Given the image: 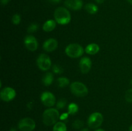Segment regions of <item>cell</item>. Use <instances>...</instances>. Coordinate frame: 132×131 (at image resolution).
Segmentation results:
<instances>
[{"instance_id":"obj_31","label":"cell","mask_w":132,"mask_h":131,"mask_svg":"<svg viewBox=\"0 0 132 131\" xmlns=\"http://www.w3.org/2000/svg\"><path fill=\"white\" fill-rule=\"evenodd\" d=\"M9 131H18L17 130V129L15 128H14V127H13V128H10V130H9Z\"/></svg>"},{"instance_id":"obj_11","label":"cell","mask_w":132,"mask_h":131,"mask_svg":"<svg viewBox=\"0 0 132 131\" xmlns=\"http://www.w3.org/2000/svg\"><path fill=\"white\" fill-rule=\"evenodd\" d=\"M92 64V63L90 58L87 57H82L79 62V68L81 73L83 74H86L88 73L91 69Z\"/></svg>"},{"instance_id":"obj_32","label":"cell","mask_w":132,"mask_h":131,"mask_svg":"<svg viewBox=\"0 0 132 131\" xmlns=\"http://www.w3.org/2000/svg\"><path fill=\"white\" fill-rule=\"evenodd\" d=\"M81 131H90V130H89V129H88V128H83V129L81 130Z\"/></svg>"},{"instance_id":"obj_8","label":"cell","mask_w":132,"mask_h":131,"mask_svg":"<svg viewBox=\"0 0 132 131\" xmlns=\"http://www.w3.org/2000/svg\"><path fill=\"white\" fill-rule=\"evenodd\" d=\"M16 96V92L12 87H6L1 90L0 92V98L1 100L6 102L12 101Z\"/></svg>"},{"instance_id":"obj_4","label":"cell","mask_w":132,"mask_h":131,"mask_svg":"<svg viewBox=\"0 0 132 131\" xmlns=\"http://www.w3.org/2000/svg\"><path fill=\"white\" fill-rule=\"evenodd\" d=\"M83 48L81 45L79 44H70L65 48V53L69 57L73 58V59L79 58L81 57L82 54H83Z\"/></svg>"},{"instance_id":"obj_30","label":"cell","mask_w":132,"mask_h":131,"mask_svg":"<svg viewBox=\"0 0 132 131\" xmlns=\"http://www.w3.org/2000/svg\"><path fill=\"white\" fill-rule=\"evenodd\" d=\"M95 1H96L97 3L102 4V3H104V0H95Z\"/></svg>"},{"instance_id":"obj_2","label":"cell","mask_w":132,"mask_h":131,"mask_svg":"<svg viewBox=\"0 0 132 131\" xmlns=\"http://www.w3.org/2000/svg\"><path fill=\"white\" fill-rule=\"evenodd\" d=\"M54 18L58 24L65 25L70 22L71 15L67 8L64 7H58L54 12Z\"/></svg>"},{"instance_id":"obj_36","label":"cell","mask_w":132,"mask_h":131,"mask_svg":"<svg viewBox=\"0 0 132 131\" xmlns=\"http://www.w3.org/2000/svg\"><path fill=\"white\" fill-rule=\"evenodd\" d=\"M130 83H131V86H132V78H131V81H130Z\"/></svg>"},{"instance_id":"obj_25","label":"cell","mask_w":132,"mask_h":131,"mask_svg":"<svg viewBox=\"0 0 132 131\" xmlns=\"http://www.w3.org/2000/svg\"><path fill=\"white\" fill-rule=\"evenodd\" d=\"M12 21L15 25H18L21 22V16L19 14H15L12 17Z\"/></svg>"},{"instance_id":"obj_33","label":"cell","mask_w":132,"mask_h":131,"mask_svg":"<svg viewBox=\"0 0 132 131\" xmlns=\"http://www.w3.org/2000/svg\"><path fill=\"white\" fill-rule=\"evenodd\" d=\"M95 131H105V130H103V129H101V128H99V129L95 130Z\"/></svg>"},{"instance_id":"obj_20","label":"cell","mask_w":132,"mask_h":131,"mask_svg":"<svg viewBox=\"0 0 132 131\" xmlns=\"http://www.w3.org/2000/svg\"><path fill=\"white\" fill-rule=\"evenodd\" d=\"M67 128L63 122H57L53 127V131H67Z\"/></svg>"},{"instance_id":"obj_16","label":"cell","mask_w":132,"mask_h":131,"mask_svg":"<svg viewBox=\"0 0 132 131\" xmlns=\"http://www.w3.org/2000/svg\"><path fill=\"white\" fill-rule=\"evenodd\" d=\"M54 81V76L50 72H48L44 75L42 78V82L45 86H49L53 83Z\"/></svg>"},{"instance_id":"obj_18","label":"cell","mask_w":132,"mask_h":131,"mask_svg":"<svg viewBox=\"0 0 132 131\" xmlns=\"http://www.w3.org/2000/svg\"><path fill=\"white\" fill-rule=\"evenodd\" d=\"M69 79H68V78H66V77H59V78H58L57 80V86H59V87H61V88L67 87V86L69 84Z\"/></svg>"},{"instance_id":"obj_28","label":"cell","mask_w":132,"mask_h":131,"mask_svg":"<svg viewBox=\"0 0 132 131\" xmlns=\"http://www.w3.org/2000/svg\"><path fill=\"white\" fill-rule=\"evenodd\" d=\"M10 0H1V3L3 5H6L9 3Z\"/></svg>"},{"instance_id":"obj_6","label":"cell","mask_w":132,"mask_h":131,"mask_svg":"<svg viewBox=\"0 0 132 131\" xmlns=\"http://www.w3.org/2000/svg\"><path fill=\"white\" fill-rule=\"evenodd\" d=\"M18 128L21 131H32L36 128V122L30 118H24L18 123Z\"/></svg>"},{"instance_id":"obj_15","label":"cell","mask_w":132,"mask_h":131,"mask_svg":"<svg viewBox=\"0 0 132 131\" xmlns=\"http://www.w3.org/2000/svg\"><path fill=\"white\" fill-rule=\"evenodd\" d=\"M56 26V21L54 20H48L44 23L43 26V29L45 32H50L54 30Z\"/></svg>"},{"instance_id":"obj_29","label":"cell","mask_w":132,"mask_h":131,"mask_svg":"<svg viewBox=\"0 0 132 131\" xmlns=\"http://www.w3.org/2000/svg\"><path fill=\"white\" fill-rule=\"evenodd\" d=\"M49 2L52 3H58L60 2L61 0H48Z\"/></svg>"},{"instance_id":"obj_26","label":"cell","mask_w":132,"mask_h":131,"mask_svg":"<svg viewBox=\"0 0 132 131\" xmlns=\"http://www.w3.org/2000/svg\"><path fill=\"white\" fill-rule=\"evenodd\" d=\"M125 99L129 103H132V88L127 90L125 94Z\"/></svg>"},{"instance_id":"obj_13","label":"cell","mask_w":132,"mask_h":131,"mask_svg":"<svg viewBox=\"0 0 132 131\" xmlns=\"http://www.w3.org/2000/svg\"><path fill=\"white\" fill-rule=\"evenodd\" d=\"M64 5L71 10H79L82 8L83 3L82 0H66Z\"/></svg>"},{"instance_id":"obj_21","label":"cell","mask_w":132,"mask_h":131,"mask_svg":"<svg viewBox=\"0 0 132 131\" xmlns=\"http://www.w3.org/2000/svg\"><path fill=\"white\" fill-rule=\"evenodd\" d=\"M84 126L83 121L81 119H76L72 123V127L75 129H80Z\"/></svg>"},{"instance_id":"obj_24","label":"cell","mask_w":132,"mask_h":131,"mask_svg":"<svg viewBox=\"0 0 132 131\" xmlns=\"http://www.w3.org/2000/svg\"><path fill=\"white\" fill-rule=\"evenodd\" d=\"M52 71L55 74H61L63 72V69L60 65L55 64L52 66Z\"/></svg>"},{"instance_id":"obj_5","label":"cell","mask_w":132,"mask_h":131,"mask_svg":"<svg viewBox=\"0 0 132 131\" xmlns=\"http://www.w3.org/2000/svg\"><path fill=\"white\" fill-rule=\"evenodd\" d=\"M103 122V116L101 113L95 112L90 114L88 119L87 123L90 128H97L100 127Z\"/></svg>"},{"instance_id":"obj_23","label":"cell","mask_w":132,"mask_h":131,"mask_svg":"<svg viewBox=\"0 0 132 131\" xmlns=\"http://www.w3.org/2000/svg\"><path fill=\"white\" fill-rule=\"evenodd\" d=\"M39 29V25L37 23H32L29 25V26L28 27V29H27V32L28 33H34V32L37 31V30Z\"/></svg>"},{"instance_id":"obj_1","label":"cell","mask_w":132,"mask_h":131,"mask_svg":"<svg viewBox=\"0 0 132 131\" xmlns=\"http://www.w3.org/2000/svg\"><path fill=\"white\" fill-rule=\"evenodd\" d=\"M60 118L59 113L56 109L50 108L44 111L43 114V122L46 126H51L57 123Z\"/></svg>"},{"instance_id":"obj_12","label":"cell","mask_w":132,"mask_h":131,"mask_svg":"<svg viewBox=\"0 0 132 131\" xmlns=\"http://www.w3.org/2000/svg\"><path fill=\"white\" fill-rule=\"evenodd\" d=\"M58 46V42L54 38H50L45 41L43 45L44 50L47 52H52L55 51Z\"/></svg>"},{"instance_id":"obj_7","label":"cell","mask_w":132,"mask_h":131,"mask_svg":"<svg viewBox=\"0 0 132 131\" xmlns=\"http://www.w3.org/2000/svg\"><path fill=\"white\" fill-rule=\"evenodd\" d=\"M37 64L42 71H47L51 68L52 62L50 58L45 53L39 55L37 59Z\"/></svg>"},{"instance_id":"obj_14","label":"cell","mask_w":132,"mask_h":131,"mask_svg":"<svg viewBox=\"0 0 132 131\" xmlns=\"http://www.w3.org/2000/svg\"><path fill=\"white\" fill-rule=\"evenodd\" d=\"M100 48L99 45L95 43L89 44L85 48V52L89 55H95L99 51Z\"/></svg>"},{"instance_id":"obj_19","label":"cell","mask_w":132,"mask_h":131,"mask_svg":"<svg viewBox=\"0 0 132 131\" xmlns=\"http://www.w3.org/2000/svg\"><path fill=\"white\" fill-rule=\"evenodd\" d=\"M79 110V107L75 103H71L68 106V113L70 115L76 114Z\"/></svg>"},{"instance_id":"obj_27","label":"cell","mask_w":132,"mask_h":131,"mask_svg":"<svg viewBox=\"0 0 132 131\" xmlns=\"http://www.w3.org/2000/svg\"><path fill=\"white\" fill-rule=\"evenodd\" d=\"M68 113H63V114H62L61 115L60 118H59V119H61V120H65V119H67V118H68Z\"/></svg>"},{"instance_id":"obj_10","label":"cell","mask_w":132,"mask_h":131,"mask_svg":"<svg viewBox=\"0 0 132 131\" xmlns=\"http://www.w3.org/2000/svg\"><path fill=\"white\" fill-rule=\"evenodd\" d=\"M24 44L27 50L31 51H36L38 48V42L37 39L36 37L31 35L26 36L24 39Z\"/></svg>"},{"instance_id":"obj_9","label":"cell","mask_w":132,"mask_h":131,"mask_svg":"<svg viewBox=\"0 0 132 131\" xmlns=\"http://www.w3.org/2000/svg\"><path fill=\"white\" fill-rule=\"evenodd\" d=\"M41 102L46 107H53L55 104V97L52 92L45 91L41 96Z\"/></svg>"},{"instance_id":"obj_35","label":"cell","mask_w":132,"mask_h":131,"mask_svg":"<svg viewBox=\"0 0 132 131\" xmlns=\"http://www.w3.org/2000/svg\"><path fill=\"white\" fill-rule=\"evenodd\" d=\"M128 1L129 3H130V4H131V5H132V0H127Z\"/></svg>"},{"instance_id":"obj_34","label":"cell","mask_w":132,"mask_h":131,"mask_svg":"<svg viewBox=\"0 0 132 131\" xmlns=\"http://www.w3.org/2000/svg\"><path fill=\"white\" fill-rule=\"evenodd\" d=\"M129 131H132V125L130 126V128H129Z\"/></svg>"},{"instance_id":"obj_3","label":"cell","mask_w":132,"mask_h":131,"mask_svg":"<svg viewBox=\"0 0 132 131\" xmlns=\"http://www.w3.org/2000/svg\"><path fill=\"white\" fill-rule=\"evenodd\" d=\"M70 88L72 93L77 97H85L88 93V89L86 86L79 82H72Z\"/></svg>"},{"instance_id":"obj_22","label":"cell","mask_w":132,"mask_h":131,"mask_svg":"<svg viewBox=\"0 0 132 131\" xmlns=\"http://www.w3.org/2000/svg\"><path fill=\"white\" fill-rule=\"evenodd\" d=\"M67 101L66 99L64 98H61L60 100H59L57 101L56 104V107H57V109H64V107L67 105Z\"/></svg>"},{"instance_id":"obj_17","label":"cell","mask_w":132,"mask_h":131,"mask_svg":"<svg viewBox=\"0 0 132 131\" xmlns=\"http://www.w3.org/2000/svg\"><path fill=\"white\" fill-rule=\"evenodd\" d=\"M85 9L88 13L90 14H95L98 12V7L96 5L90 3L85 5Z\"/></svg>"}]
</instances>
